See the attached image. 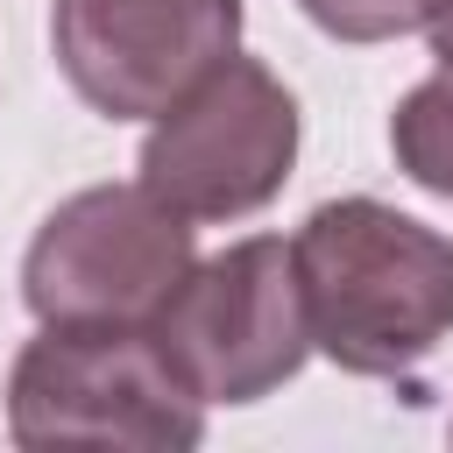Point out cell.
I'll return each instance as SVG.
<instances>
[{
  "label": "cell",
  "instance_id": "2",
  "mask_svg": "<svg viewBox=\"0 0 453 453\" xmlns=\"http://www.w3.org/2000/svg\"><path fill=\"white\" fill-rule=\"evenodd\" d=\"M7 439L184 453L205 439V403L170 368L156 326H42L7 368Z\"/></svg>",
  "mask_w": 453,
  "mask_h": 453
},
{
  "label": "cell",
  "instance_id": "8",
  "mask_svg": "<svg viewBox=\"0 0 453 453\" xmlns=\"http://www.w3.org/2000/svg\"><path fill=\"white\" fill-rule=\"evenodd\" d=\"M297 7L333 42H396L425 21V0H297Z\"/></svg>",
  "mask_w": 453,
  "mask_h": 453
},
{
  "label": "cell",
  "instance_id": "4",
  "mask_svg": "<svg viewBox=\"0 0 453 453\" xmlns=\"http://www.w3.org/2000/svg\"><path fill=\"white\" fill-rule=\"evenodd\" d=\"M297 142H304V120L290 85L269 64L234 50L170 113H156L134 170L170 212H184L191 226H212V219L262 212L290 184Z\"/></svg>",
  "mask_w": 453,
  "mask_h": 453
},
{
  "label": "cell",
  "instance_id": "6",
  "mask_svg": "<svg viewBox=\"0 0 453 453\" xmlns=\"http://www.w3.org/2000/svg\"><path fill=\"white\" fill-rule=\"evenodd\" d=\"M50 50L92 113L156 120L241 50V0H57Z\"/></svg>",
  "mask_w": 453,
  "mask_h": 453
},
{
  "label": "cell",
  "instance_id": "7",
  "mask_svg": "<svg viewBox=\"0 0 453 453\" xmlns=\"http://www.w3.org/2000/svg\"><path fill=\"white\" fill-rule=\"evenodd\" d=\"M389 156L396 170L432 191V198H453V64H439L432 78H418L396 113H389Z\"/></svg>",
  "mask_w": 453,
  "mask_h": 453
},
{
  "label": "cell",
  "instance_id": "1",
  "mask_svg": "<svg viewBox=\"0 0 453 453\" xmlns=\"http://www.w3.org/2000/svg\"><path fill=\"white\" fill-rule=\"evenodd\" d=\"M311 347L347 375H411L453 340V241L382 198H326L290 234Z\"/></svg>",
  "mask_w": 453,
  "mask_h": 453
},
{
  "label": "cell",
  "instance_id": "3",
  "mask_svg": "<svg viewBox=\"0 0 453 453\" xmlns=\"http://www.w3.org/2000/svg\"><path fill=\"white\" fill-rule=\"evenodd\" d=\"M198 269V226L142 177L71 191L21 255V304L35 326H156Z\"/></svg>",
  "mask_w": 453,
  "mask_h": 453
},
{
  "label": "cell",
  "instance_id": "9",
  "mask_svg": "<svg viewBox=\"0 0 453 453\" xmlns=\"http://www.w3.org/2000/svg\"><path fill=\"white\" fill-rule=\"evenodd\" d=\"M425 42H432V57L439 64H453V0H425Z\"/></svg>",
  "mask_w": 453,
  "mask_h": 453
},
{
  "label": "cell",
  "instance_id": "5",
  "mask_svg": "<svg viewBox=\"0 0 453 453\" xmlns=\"http://www.w3.org/2000/svg\"><path fill=\"white\" fill-rule=\"evenodd\" d=\"M156 340L198 403H262L283 389L311 354L290 241L248 234L205 255L156 311Z\"/></svg>",
  "mask_w": 453,
  "mask_h": 453
}]
</instances>
